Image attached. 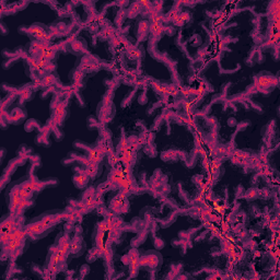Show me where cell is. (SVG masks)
<instances>
[{"mask_svg": "<svg viewBox=\"0 0 280 280\" xmlns=\"http://www.w3.org/2000/svg\"><path fill=\"white\" fill-rule=\"evenodd\" d=\"M88 173H79V174H77L75 176V183L77 184V186H79V187H82V186H84L85 184H87V182H88Z\"/></svg>", "mask_w": 280, "mask_h": 280, "instance_id": "obj_1", "label": "cell"}, {"mask_svg": "<svg viewBox=\"0 0 280 280\" xmlns=\"http://www.w3.org/2000/svg\"><path fill=\"white\" fill-rule=\"evenodd\" d=\"M29 31L33 34L34 36H36L37 39H45L46 37L45 32H44L42 29H39V27H32Z\"/></svg>", "mask_w": 280, "mask_h": 280, "instance_id": "obj_2", "label": "cell"}, {"mask_svg": "<svg viewBox=\"0 0 280 280\" xmlns=\"http://www.w3.org/2000/svg\"><path fill=\"white\" fill-rule=\"evenodd\" d=\"M148 29H149V24H148V22L142 21L139 25V35L140 34H142V33H147Z\"/></svg>", "mask_w": 280, "mask_h": 280, "instance_id": "obj_3", "label": "cell"}, {"mask_svg": "<svg viewBox=\"0 0 280 280\" xmlns=\"http://www.w3.org/2000/svg\"><path fill=\"white\" fill-rule=\"evenodd\" d=\"M109 164H111L112 167H114V165H116L117 161H118V158H117L116 154H114V153H111V154H109Z\"/></svg>", "mask_w": 280, "mask_h": 280, "instance_id": "obj_4", "label": "cell"}]
</instances>
